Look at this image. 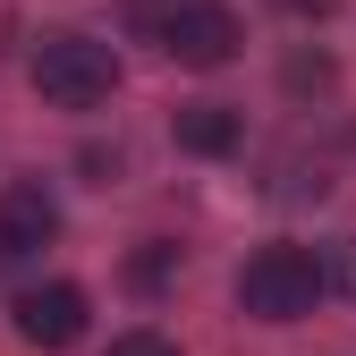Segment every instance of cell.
I'll list each match as a JSON object with an SVG mask.
<instances>
[{
  "label": "cell",
  "mask_w": 356,
  "mask_h": 356,
  "mask_svg": "<svg viewBox=\"0 0 356 356\" xmlns=\"http://www.w3.org/2000/svg\"><path fill=\"white\" fill-rule=\"evenodd\" d=\"M60 238V204H51V187H34V178H9L0 187V254L9 263H26V254H42Z\"/></svg>",
  "instance_id": "obj_5"
},
{
  "label": "cell",
  "mask_w": 356,
  "mask_h": 356,
  "mask_svg": "<svg viewBox=\"0 0 356 356\" xmlns=\"http://www.w3.org/2000/svg\"><path fill=\"white\" fill-rule=\"evenodd\" d=\"M111 356H178V339H170V331H119Z\"/></svg>",
  "instance_id": "obj_9"
},
{
  "label": "cell",
  "mask_w": 356,
  "mask_h": 356,
  "mask_svg": "<svg viewBox=\"0 0 356 356\" xmlns=\"http://www.w3.org/2000/svg\"><path fill=\"white\" fill-rule=\"evenodd\" d=\"M17 339L26 348H76L85 339V289L76 280H51V289H26L17 297Z\"/></svg>",
  "instance_id": "obj_4"
},
{
  "label": "cell",
  "mask_w": 356,
  "mask_h": 356,
  "mask_svg": "<svg viewBox=\"0 0 356 356\" xmlns=\"http://www.w3.org/2000/svg\"><path fill=\"white\" fill-rule=\"evenodd\" d=\"M314 272H323V289H339V297H356V238H339L323 263H314Z\"/></svg>",
  "instance_id": "obj_8"
},
{
  "label": "cell",
  "mask_w": 356,
  "mask_h": 356,
  "mask_svg": "<svg viewBox=\"0 0 356 356\" xmlns=\"http://www.w3.org/2000/svg\"><path fill=\"white\" fill-rule=\"evenodd\" d=\"M34 85H42V102H60V111H102L119 94V51L94 42V34H42Z\"/></svg>",
  "instance_id": "obj_1"
},
{
  "label": "cell",
  "mask_w": 356,
  "mask_h": 356,
  "mask_svg": "<svg viewBox=\"0 0 356 356\" xmlns=\"http://www.w3.org/2000/svg\"><path fill=\"white\" fill-rule=\"evenodd\" d=\"M170 136H178V153H195V161H220V153H238L246 119H238L229 102H178V111H170Z\"/></svg>",
  "instance_id": "obj_6"
},
{
  "label": "cell",
  "mask_w": 356,
  "mask_h": 356,
  "mask_svg": "<svg viewBox=\"0 0 356 356\" xmlns=\"http://www.w3.org/2000/svg\"><path fill=\"white\" fill-rule=\"evenodd\" d=\"M314 297H323V272L305 246H263L238 272V305L254 323H297V314H314Z\"/></svg>",
  "instance_id": "obj_3"
},
{
  "label": "cell",
  "mask_w": 356,
  "mask_h": 356,
  "mask_svg": "<svg viewBox=\"0 0 356 356\" xmlns=\"http://www.w3.org/2000/svg\"><path fill=\"white\" fill-rule=\"evenodd\" d=\"M145 26H153V42L178 68H229L238 42H246L229 0H170V9H145Z\"/></svg>",
  "instance_id": "obj_2"
},
{
  "label": "cell",
  "mask_w": 356,
  "mask_h": 356,
  "mask_svg": "<svg viewBox=\"0 0 356 356\" xmlns=\"http://www.w3.org/2000/svg\"><path fill=\"white\" fill-rule=\"evenodd\" d=\"M170 272H178V246H170V238H145L136 263H127V280H136V289H161Z\"/></svg>",
  "instance_id": "obj_7"
},
{
  "label": "cell",
  "mask_w": 356,
  "mask_h": 356,
  "mask_svg": "<svg viewBox=\"0 0 356 356\" xmlns=\"http://www.w3.org/2000/svg\"><path fill=\"white\" fill-rule=\"evenodd\" d=\"M289 9H331V0H289Z\"/></svg>",
  "instance_id": "obj_10"
}]
</instances>
